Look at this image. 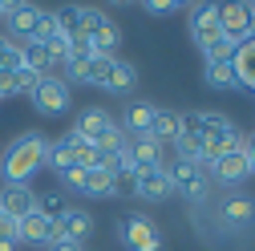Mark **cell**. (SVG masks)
I'll return each mask as SVG.
<instances>
[{"mask_svg": "<svg viewBox=\"0 0 255 251\" xmlns=\"http://www.w3.org/2000/svg\"><path fill=\"white\" fill-rule=\"evenodd\" d=\"M61 146L69 150L73 166H81V170L102 166V150H98V146H89V142H81V138H73V134H65V138H61Z\"/></svg>", "mask_w": 255, "mask_h": 251, "instance_id": "obj_20", "label": "cell"}, {"mask_svg": "<svg viewBox=\"0 0 255 251\" xmlns=\"http://www.w3.org/2000/svg\"><path fill=\"white\" fill-rule=\"evenodd\" d=\"M33 106H37L41 114H49V118L65 114V110H69V81H65V77H57V73L41 77L37 89H33Z\"/></svg>", "mask_w": 255, "mask_h": 251, "instance_id": "obj_5", "label": "cell"}, {"mask_svg": "<svg viewBox=\"0 0 255 251\" xmlns=\"http://www.w3.org/2000/svg\"><path fill=\"white\" fill-rule=\"evenodd\" d=\"M134 195H142V199H150V203L174 195V191H170L166 166H146V170H138V174H134Z\"/></svg>", "mask_w": 255, "mask_h": 251, "instance_id": "obj_10", "label": "cell"}, {"mask_svg": "<svg viewBox=\"0 0 255 251\" xmlns=\"http://www.w3.org/2000/svg\"><path fill=\"white\" fill-rule=\"evenodd\" d=\"M114 61H118V57H89V61H85V69H81V81L93 85V89H110Z\"/></svg>", "mask_w": 255, "mask_h": 251, "instance_id": "obj_21", "label": "cell"}, {"mask_svg": "<svg viewBox=\"0 0 255 251\" xmlns=\"http://www.w3.org/2000/svg\"><path fill=\"white\" fill-rule=\"evenodd\" d=\"M150 16H170V12H178L182 4H178V0H146V4H142Z\"/></svg>", "mask_w": 255, "mask_h": 251, "instance_id": "obj_28", "label": "cell"}, {"mask_svg": "<svg viewBox=\"0 0 255 251\" xmlns=\"http://www.w3.org/2000/svg\"><path fill=\"white\" fill-rule=\"evenodd\" d=\"M0 211L20 223L24 215H33V211H37V195L28 191V186H4V191H0Z\"/></svg>", "mask_w": 255, "mask_h": 251, "instance_id": "obj_12", "label": "cell"}, {"mask_svg": "<svg viewBox=\"0 0 255 251\" xmlns=\"http://www.w3.org/2000/svg\"><path fill=\"white\" fill-rule=\"evenodd\" d=\"M49 251H85V247H81V243H69V239H53Z\"/></svg>", "mask_w": 255, "mask_h": 251, "instance_id": "obj_30", "label": "cell"}, {"mask_svg": "<svg viewBox=\"0 0 255 251\" xmlns=\"http://www.w3.org/2000/svg\"><path fill=\"white\" fill-rule=\"evenodd\" d=\"M190 37L199 41V49L219 37V4H199L190 12Z\"/></svg>", "mask_w": 255, "mask_h": 251, "instance_id": "obj_13", "label": "cell"}, {"mask_svg": "<svg viewBox=\"0 0 255 251\" xmlns=\"http://www.w3.org/2000/svg\"><path fill=\"white\" fill-rule=\"evenodd\" d=\"M122 243L130 251H162V231L146 215H126L122 219Z\"/></svg>", "mask_w": 255, "mask_h": 251, "instance_id": "obj_4", "label": "cell"}, {"mask_svg": "<svg viewBox=\"0 0 255 251\" xmlns=\"http://www.w3.org/2000/svg\"><path fill=\"white\" fill-rule=\"evenodd\" d=\"M126 154L134 158L138 170H146V166H162V146H158L150 134H146V138H130V142H126Z\"/></svg>", "mask_w": 255, "mask_h": 251, "instance_id": "obj_18", "label": "cell"}, {"mask_svg": "<svg viewBox=\"0 0 255 251\" xmlns=\"http://www.w3.org/2000/svg\"><path fill=\"white\" fill-rule=\"evenodd\" d=\"M223 223L227 227H251L255 223V199H247V195H231L227 203H223Z\"/></svg>", "mask_w": 255, "mask_h": 251, "instance_id": "obj_17", "label": "cell"}, {"mask_svg": "<svg viewBox=\"0 0 255 251\" xmlns=\"http://www.w3.org/2000/svg\"><path fill=\"white\" fill-rule=\"evenodd\" d=\"M45 154H49V138L45 134H37V130L20 134L4 150V178H8V186H28V178L45 166Z\"/></svg>", "mask_w": 255, "mask_h": 251, "instance_id": "obj_1", "label": "cell"}, {"mask_svg": "<svg viewBox=\"0 0 255 251\" xmlns=\"http://www.w3.org/2000/svg\"><path fill=\"white\" fill-rule=\"evenodd\" d=\"M4 20H8V33H12L8 41H16V45L37 41V24H41V8L37 4H8Z\"/></svg>", "mask_w": 255, "mask_h": 251, "instance_id": "obj_9", "label": "cell"}, {"mask_svg": "<svg viewBox=\"0 0 255 251\" xmlns=\"http://www.w3.org/2000/svg\"><path fill=\"white\" fill-rule=\"evenodd\" d=\"M0 243H4V247H16V243H20V231H16V219H8L4 211H0Z\"/></svg>", "mask_w": 255, "mask_h": 251, "instance_id": "obj_27", "label": "cell"}, {"mask_svg": "<svg viewBox=\"0 0 255 251\" xmlns=\"http://www.w3.org/2000/svg\"><path fill=\"white\" fill-rule=\"evenodd\" d=\"M203 77H207L211 89H239V77H235V69H231V61H227V65H207Z\"/></svg>", "mask_w": 255, "mask_h": 251, "instance_id": "obj_24", "label": "cell"}, {"mask_svg": "<svg viewBox=\"0 0 255 251\" xmlns=\"http://www.w3.org/2000/svg\"><path fill=\"white\" fill-rule=\"evenodd\" d=\"M239 45H231L227 37H215L211 45H203V57H207V65H227V61L235 57Z\"/></svg>", "mask_w": 255, "mask_h": 251, "instance_id": "obj_25", "label": "cell"}, {"mask_svg": "<svg viewBox=\"0 0 255 251\" xmlns=\"http://www.w3.org/2000/svg\"><path fill=\"white\" fill-rule=\"evenodd\" d=\"M73 24H77V37H85L98 57H114L118 28H114V20L102 8H73Z\"/></svg>", "mask_w": 255, "mask_h": 251, "instance_id": "obj_2", "label": "cell"}, {"mask_svg": "<svg viewBox=\"0 0 255 251\" xmlns=\"http://www.w3.org/2000/svg\"><path fill=\"white\" fill-rule=\"evenodd\" d=\"M231 69H235V77H239V85H247V89H255V33L235 49V57H231Z\"/></svg>", "mask_w": 255, "mask_h": 251, "instance_id": "obj_19", "label": "cell"}, {"mask_svg": "<svg viewBox=\"0 0 255 251\" xmlns=\"http://www.w3.org/2000/svg\"><path fill=\"white\" fill-rule=\"evenodd\" d=\"M16 231H20V243H53V239H57V227H53V219H45L41 211L24 215L20 223H16Z\"/></svg>", "mask_w": 255, "mask_h": 251, "instance_id": "obj_14", "label": "cell"}, {"mask_svg": "<svg viewBox=\"0 0 255 251\" xmlns=\"http://www.w3.org/2000/svg\"><path fill=\"white\" fill-rule=\"evenodd\" d=\"M110 126H114V118L106 114V110H85L77 122H73V138H81V142H89V146H98V138L110 130Z\"/></svg>", "mask_w": 255, "mask_h": 251, "instance_id": "obj_11", "label": "cell"}, {"mask_svg": "<svg viewBox=\"0 0 255 251\" xmlns=\"http://www.w3.org/2000/svg\"><path fill=\"white\" fill-rule=\"evenodd\" d=\"M53 227H57V239H69V243H85L93 235V215L81 211V207H65L57 219H53Z\"/></svg>", "mask_w": 255, "mask_h": 251, "instance_id": "obj_8", "label": "cell"}, {"mask_svg": "<svg viewBox=\"0 0 255 251\" xmlns=\"http://www.w3.org/2000/svg\"><path fill=\"white\" fill-rule=\"evenodd\" d=\"M16 69H24V65H20V45L8 41V37H0V77H4V73H16Z\"/></svg>", "mask_w": 255, "mask_h": 251, "instance_id": "obj_26", "label": "cell"}, {"mask_svg": "<svg viewBox=\"0 0 255 251\" xmlns=\"http://www.w3.org/2000/svg\"><path fill=\"white\" fill-rule=\"evenodd\" d=\"M154 102H134L130 110H126V118H122V130H126V138H146L150 134V122H154Z\"/></svg>", "mask_w": 255, "mask_h": 251, "instance_id": "obj_15", "label": "cell"}, {"mask_svg": "<svg viewBox=\"0 0 255 251\" xmlns=\"http://www.w3.org/2000/svg\"><path fill=\"white\" fill-rule=\"evenodd\" d=\"M57 178H61V182H65V186H69V191H81V186H85V170H81V166H69L65 174H57Z\"/></svg>", "mask_w": 255, "mask_h": 251, "instance_id": "obj_29", "label": "cell"}, {"mask_svg": "<svg viewBox=\"0 0 255 251\" xmlns=\"http://www.w3.org/2000/svg\"><path fill=\"white\" fill-rule=\"evenodd\" d=\"M138 85V69L130 61H114V77H110V93H130Z\"/></svg>", "mask_w": 255, "mask_h": 251, "instance_id": "obj_23", "label": "cell"}, {"mask_svg": "<svg viewBox=\"0 0 255 251\" xmlns=\"http://www.w3.org/2000/svg\"><path fill=\"white\" fill-rule=\"evenodd\" d=\"M243 150H247V162H251V174H255V138H251V142H247Z\"/></svg>", "mask_w": 255, "mask_h": 251, "instance_id": "obj_31", "label": "cell"}, {"mask_svg": "<svg viewBox=\"0 0 255 251\" xmlns=\"http://www.w3.org/2000/svg\"><path fill=\"white\" fill-rule=\"evenodd\" d=\"M166 174H170V191H178L186 203H207V195H211V178H207V170L199 166V162H174V166H166Z\"/></svg>", "mask_w": 255, "mask_h": 251, "instance_id": "obj_3", "label": "cell"}, {"mask_svg": "<svg viewBox=\"0 0 255 251\" xmlns=\"http://www.w3.org/2000/svg\"><path fill=\"white\" fill-rule=\"evenodd\" d=\"M81 191L85 195H98V199H110V195H118V182H114L110 170L93 166V170H85V186H81Z\"/></svg>", "mask_w": 255, "mask_h": 251, "instance_id": "obj_22", "label": "cell"}, {"mask_svg": "<svg viewBox=\"0 0 255 251\" xmlns=\"http://www.w3.org/2000/svg\"><path fill=\"white\" fill-rule=\"evenodd\" d=\"M247 174H251V162H247V150H243V146L219 154V158L207 166V178H215V182H223V186H235V182H243Z\"/></svg>", "mask_w": 255, "mask_h": 251, "instance_id": "obj_6", "label": "cell"}, {"mask_svg": "<svg viewBox=\"0 0 255 251\" xmlns=\"http://www.w3.org/2000/svg\"><path fill=\"white\" fill-rule=\"evenodd\" d=\"M255 33L247 4H219V37H227L231 45H243Z\"/></svg>", "mask_w": 255, "mask_h": 251, "instance_id": "obj_7", "label": "cell"}, {"mask_svg": "<svg viewBox=\"0 0 255 251\" xmlns=\"http://www.w3.org/2000/svg\"><path fill=\"white\" fill-rule=\"evenodd\" d=\"M182 134V114L174 110H154V122H150V138L158 146H166V142H178Z\"/></svg>", "mask_w": 255, "mask_h": 251, "instance_id": "obj_16", "label": "cell"}]
</instances>
